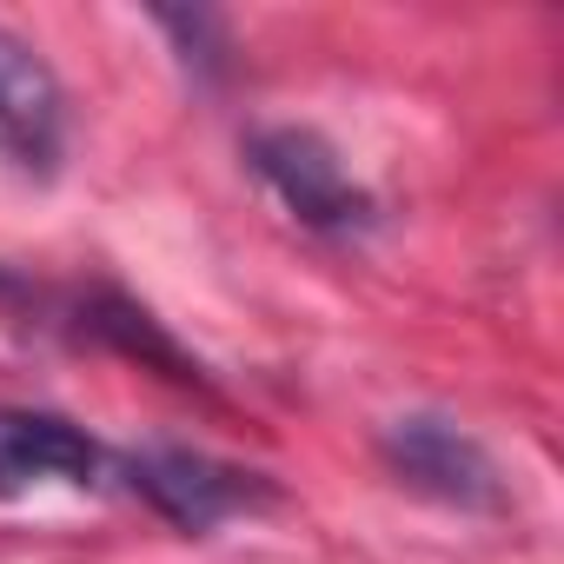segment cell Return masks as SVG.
<instances>
[{
    "instance_id": "obj_1",
    "label": "cell",
    "mask_w": 564,
    "mask_h": 564,
    "mask_svg": "<svg viewBox=\"0 0 564 564\" xmlns=\"http://www.w3.org/2000/svg\"><path fill=\"white\" fill-rule=\"evenodd\" d=\"M246 153H252L259 180L286 199L306 226H319V232H352V226L372 219L366 186L346 173V160H339L313 127H259V133L246 140Z\"/></svg>"
},
{
    "instance_id": "obj_3",
    "label": "cell",
    "mask_w": 564,
    "mask_h": 564,
    "mask_svg": "<svg viewBox=\"0 0 564 564\" xmlns=\"http://www.w3.org/2000/svg\"><path fill=\"white\" fill-rule=\"evenodd\" d=\"M67 153V94L54 67L0 28V160L28 180H54Z\"/></svg>"
},
{
    "instance_id": "obj_4",
    "label": "cell",
    "mask_w": 564,
    "mask_h": 564,
    "mask_svg": "<svg viewBox=\"0 0 564 564\" xmlns=\"http://www.w3.org/2000/svg\"><path fill=\"white\" fill-rule=\"evenodd\" d=\"M127 478L133 491L180 531H213L219 518L246 511L252 498H265V485L239 465H219L206 452H186V445H147L127 458Z\"/></svg>"
},
{
    "instance_id": "obj_2",
    "label": "cell",
    "mask_w": 564,
    "mask_h": 564,
    "mask_svg": "<svg viewBox=\"0 0 564 564\" xmlns=\"http://www.w3.org/2000/svg\"><path fill=\"white\" fill-rule=\"evenodd\" d=\"M386 458H392L399 478H412L419 491H432V498H445V505H458V511H498V505H505V478H498L491 452H485L465 425H452V419H438V412H405V419H392Z\"/></svg>"
},
{
    "instance_id": "obj_6",
    "label": "cell",
    "mask_w": 564,
    "mask_h": 564,
    "mask_svg": "<svg viewBox=\"0 0 564 564\" xmlns=\"http://www.w3.org/2000/svg\"><path fill=\"white\" fill-rule=\"evenodd\" d=\"M94 333L100 339H113L120 352H133V359H147V366H160L166 379H180V386H193L199 379V366L153 326V313L147 306H133V300H120V293H107L100 306H94Z\"/></svg>"
},
{
    "instance_id": "obj_5",
    "label": "cell",
    "mask_w": 564,
    "mask_h": 564,
    "mask_svg": "<svg viewBox=\"0 0 564 564\" xmlns=\"http://www.w3.org/2000/svg\"><path fill=\"white\" fill-rule=\"evenodd\" d=\"M100 445L54 412H0V498L34 485H94Z\"/></svg>"
}]
</instances>
